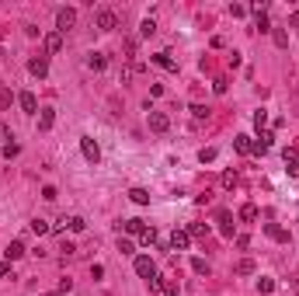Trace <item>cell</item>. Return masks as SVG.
Returning <instances> with one entry per match:
<instances>
[{
  "instance_id": "36",
  "label": "cell",
  "mask_w": 299,
  "mask_h": 296,
  "mask_svg": "<svg viewBox=\"0 0 299 296\" xmlns=\"http://www.w3.org/2000/svg\"><path fill=\"white\" fill-rule=\"evenodd\" d=\"M10 101H14V94L4 87V91H0V108H10Z\"/></svg>"
},
{
  "instance_id": "44",
  "label": "cell",
  "mask_w": 299,
  "mask_h": 296,
  "mask_svg": "<svg viewBox=\"0 0 299 296\" xmlns=\"http://www.w3.org/2000/svg\"><path fill=\"white\" fill-rule=\"evenodd\" d=\"M49 296H66V293H60V289H56V293H49Z\"/></svg>"
},
{
  "instance_id": "37",
  "label": "cell",
  "mask_w": 299,
  "mask_h": 296,
  "mask_svg": "<svg viewBox=\"0 0 299 296\" xmlns=\"http://www.w3.org/2000/svg\"><path fill=\"white\" fill-rule=\"evenodd\" d=\"M18 153H21L18 143H7V147H4V157H7V160H10V157H18Z\"/></svg>"
},
{
  "instance_id": "33",
  "label": "cell",
  "mask_w": 299,
  "mask_h": 296,
  "mask_svg": "<svg viewBox=\"0 0 299 296\" xmlns=\"http://www.w3.org/2000/svg\"><path fill=\"white\" fill-rule=\"evenodd\" d=\"M10 140H14V133H10V126H7V122H0V143L7 147Z\"/></svg>"
},
{
  "instance_id": "8",
  "label": "cell",
  "mask_w": 299,
  "mask_h": 296,
  "mask_svg": "<svg viewBox=\"0 0 299 296\" xmlns=\"http://www.w3.org/2000/svg\"><path fill=\"white\" fill-rule=\"evenodd\" d=\"M115 25H118L115 11H108V7H104V11H98V28H101V32H112Z\"/></svg>"
},
{
  "instance_id": "13",
  "label": "cell",
  "mask_w": 299,
  "mask_h": 296,
  "mask_svg": "<svg viewBox=\"0 0 299 296\" xmlns=\"http://www.w3.org/2000/svg\"><path fill=\"white\" fill-rule=\"evenodd\" d=\"M63 49V32H49L46 35V53H60Z\"/></svg>"
},
{
  "instance_id": "5",
  "label": "cell",
  "mask_w": 299,
  "mask_h": 296,
  "mask_svg": "<svg viewBox=\"0 0 299 296\" xmlns=\"http://www.w3.org/2000/svg\"><path fill=\"white\" fill-rule=\"evenodd\" d=\"M188 244H192L188 230H174V233H170V240H167V251H188Z\"/></svg>"
},
{
  "instance_id": "11",
  "label": "cell",
  "mask_w": 299,
  "mask_h": 296,
  "mask_svg": "<svg viewBox=\"0 0 299 296\" xmlns=\"http://www.w3.org/2000/svg\"><path fill=\"white\" fill-rule=\"evenodd\" d=\"M52 126H56V112H52V108H38V129L49 133Z\"/></svg>"
},
{
  "instance_id": "32",
  "label": "cell",
  "mask_w": 299,
  "mask_h": 296,
  "mask_svg": "<svg viewBox=\"0 0 299 296\" xmlns=\"http://www.w3.org/2000/svg\"><path fill=\"white\" fill-rule=\"evenodd\" d=\"M118 251H122V254H132V251H136V244H132L129 237H118Z\"/></svg>"
},
{
  "instance_id": "14",
  "label": "cell",
  "mask_w": 299,
  "mask_h": 296,
  "mask_svg": "<svg viewBox=\"0 0 299 296\" xmlns=\"http://www.w3.org/2000/svg\"><path fill=\"white\" fill-rule=\"evenodd\" d=\"M87 67H90L94 74H101V70L108 67V56H104V53H90V56H87Z\"/></svg>"
},
{
  "instance_id": "18",
  "label": "cell",
  "mask_w": 299,
  "mask_h": 296,
  "mask_svg": "<svg viewBox=\"0 0 299 296\" xmlns=\"http://www.w3.org/2000/svg\"><path fill=\"white\" fill-rule=\"evenodd\" d=\"M233 150H236V153H254V140H250V136H236V140H233Z\"/></svg>"
},
{
  "instance_id": "31",
  "label": "cell",
  "mask_w": 299,
  "mask_h": 296,
  "mask_svg": "<svg viewBox=\"0 0 299 296\" xmlns=\"http://www.w3.org/2000/svg\"><path fill=\"white\" fill-rule=\"evenodd\" d=\"M153 32H156V21H153V18H146V21H143V25H140V35H153Z\"/></svg>"
},
{
  "instance_id": "28",
  "label": "cell",
  "mask_w": 299,
  "mask_h": 296,
  "mask_svg": "<svg viewBox=\"0 0 299 296\" xmlns=\"http://www.w3.org/2000/svg\"><path fill=\"white\" fill-rule=\"evenodd\" d=\"M236 272H240V275H250V272H254V261H250V258H240V261H236Z\"/></svg>"
},
{
  "instance_id": "24",
  "label": "cell",
  "mask_w": 299,
  "mask_h": 296,
  "mask_svg": "<svg viewBox=\"0 0 299 296\" xmlns=\"http://www.w3.org/2000/svg\"><path fill=\"white\" fill-rule=\"evenodd\" d=\"M258 293H261V296L275 293V279H264V275H261V279H258Z\"/></svg>"
},
{
  "instance_id": "42",
  "label": "cell",
  "mask_w": 299,
  "mask_h": 296,
  "mask_svg": "<svg viewBox=\"0 0 299 296\" xmlns=\"http://www.w3.org/2000/svg\"><path fill=\"white\" fill-rule=\"evenodd\" d=\"M10 275V261H0V279H7Z\"/></svg>"
},
{
  "instance_id": "25",
  "label": "cell",
  "mask_w": 299,
  "mask_h": 296,
  "mask_svg": "<svg viewBox=\"0 0 299 296\" xmlns=\"http://www.w3.org/2000/svg\"><path fill=\"white\" fill-rule=\"evenodd\" d=\"M160 293L164 296H178V282H174V279H160Z\"/></svg>"
},
{
  "instance_id": "45",
  "label": "cell",
  "mask_w": 299,
  "mask_h": 296,
  "mask_svg": "<svg viewBox=\"0 0 299 296\" xmlns=\"http://www.w3.org/2000/svg\"><path fill=\"white\" fill-rule=\"evenodd\" d=\"M296 289H299V275H296Z\"/></svg>"
},
{
  "instance_id": "19",
  "label": "cell",
  "mask_w": 299,
  "mask_h": 296,
  "mask_svg": "<svg viewBox=\"0 0 299 296\" xmlns=\"http://www.w3.org/2000/svg\"><path fill=\"white\" fill-rule=\"evenodd\" d=\"M129 199H132L136 206H150V192L146 188H129Z\"/></svg>"
},
{
  "instance_id": "21",
  "label": "cell",
  "mask_w": 299,
  "mask_h": 296,
  "mask_svg": "<svg viewBox=\"0 0 299 296\" xmlns=\"http://www.w3.org/2000/svg\"><path fill=\"white\" fill-rule=\"evenodd\" d=\"M28 226H32V233H38V237H42V233H49V230H52V223H46V220H42V216H35V220L28 223Z\"/></svg>"
},
{
  "instance_id": "9",
  "label": "cell",
  "mask_w": 299,
  "mask_h": 296,
  "mask_svg": "<svg viewBox=\"0 0 299 296\" xmlns=\"http://www.w3.org/2000/svg\"><path fill=\"white\" fill-rule=\"evenodd\" d=\"M24 254H28L24 240H10V244H7V251H4V258H7V261H18V258H24Z\"/></svg>"
},
{
  "instance_id": "15",
  "label": "cell",
  "mask_w": 299,
  "mask_h": 296,
  "mask_svg": "<svg viewBox=\"0 0 299 296\" xmlns=\"http://www.w3.org/2000/svg\"><path fill=\"white\" fill-rule=\"evenodd\" d=\"M146 230H150V226L143 220H126V233H129V237H143Z\"/></svg>"
},
{
  "instance_id": "35",
  "label": "cell",
  "mask_w": 299,
  "mask_h": 296,
  "mask_svg": "<svg viewBox=\"0 0 299 296\" xmlns=\"http://www.w3.org/2000/svg\"><path fill=\"white\" fill-rule=\"evenodd\" d=\"M192 115H195V119H209V108H206V105H192Z\"/></svg>"
},
{
  "instance_id": "41",
  "label": "cell",
  "mask_w": 299,
  "mask_h": 296,
  "mask_svg": "<svg viewBox=\"0 0 299 296\" xmlns=\"http://www.w3.org/2000/svg\"><path fill=\"white\" fill-rule=\"evenodd\" d=\"M212 91H216V94H226V80H223V77H220V80L212 84Z\"/></svg>"
},
{
  "instance_id": "43",
  "label": "cell",
  "mask_w": 299,
  "mask_h": 296,
  "mask_svg": "<svg viewBox=\"0 0 299 296\" xmlns=\"http://www.w3.org/2000/svg\"><path fill=\"white\" fill-rule=\"evenodd\" d=\"M289 25H292V28H299V11L292 14V18H289Z\"/></svg>"
},
{
  "instance_id": "29",
  "label": "cell",
  "mask_w": 299,
  "mask_h": 296,
  "mask_svg": "<svg viewBox=\"0 0 299 296\" xmlns=\"http://www.w3.org/2000/svg\"><path fill=\"white\" fill-rule=\"evenodd\" d=\"M198 160H202V164L216 160V147H202V150H198Z\"/></svg>"
},
{
  "instance_id": "7",
  "label": "cell",
  "mask_w": 299,
  "mask_h": 296,
  "mask_svg": "<svg viewBox=\"0 0 299 296\" xmlns=\"http://www.w3.org/2000/svg\"><path fill=\"white\" fill-rule=\"evenodd\" d=\"M28 74L46 77V74H49V56H42V53H38V56H32V60H28Z\"/></svg>"
},
{
  "instance_id": "26",
  "label": "cell",
  "mask_w": 299,
  "mask_h": 296,
  "mask_svg": "<svg viewBox=\"0 0 299 296\" xmlns=\"http://www.w3.org/2000/svg\"><path fill=\"white\" fill-rule=\"evenodd\" d=\"M264 126H268V112H264V108H258V112H254V129L261 133Z\"/></svg>"
},
{
  "instance_id": "3",
  "label": "cell",
  "mask_w": 299,
  "mask_h": 296,
  "mask_svg": "<svg viewBox=\"0 0 299 296\" xmlns=\"http://www.w3.org/2000/svg\"><path fill=\"white\" fill-rule=\"evenodd\" d=\"M136 275H140V279H146V282L156 279V265H153V258H146V254H140V258H136Z\"/></svg>"
},
{
  "instance_id": "20",
  "label": "cell",
  "mask_w": 299,
  "mask_h": 296,
  "mask_svg": "<svg viewBox=\"0 0 299 296\" xmlns=\"http://www.w3.org/2000/svg\"><path fill=\"white\" fill-rule=\"evenodd\" d=\"M240 220H244V223H254V220H258V206H254V202L240 206Z\"/></svg>"
},
{
  "instance_id": "6",
  "label": "cell",
  "mask_w": 299,
  "mask_h": 296,
  "mask_svg": "<svg viewBox=\"0 0 299 296\" xmlns=\"http://www.w3.org/2000/svg\"><path fill=\"white\" fill-rule=\"evenodd\" d=\"M18 105H21L24 115H35V112H38V98H35L32 91H21V94H18Z\"/></svg>"
},
{
  "instance_id": "10",
  "label": "cell",
  "mask_w": 299,
  "mask_h": 296,
  "mask_svg": "<svg viewBox=\"0 0 299 296\" xmlns=\"http://www.w3.org/2000/svg\"><path fill=\"white\" fill-rule=\"evenodd\" d=\"M272 143H275V133H272V129H261V133H258V140H254V153H264Z\"/></svg>"
},
{
  "instance_id": "12",
  "label": "cell",
  "mask_w": 299,
  "mask_h": 296,
  "mask_svg": "<svg viewBox=\"0 0 299 296\" xmlns=\"http://www.w3.org/2000/svg\"><path fill=\"white\" fill-rule=\"evenodd\" d=\"M153 63H156L160 70H170V74L178 70V63H174V56H170L167 49H164V53H156V56H153Z\"/></svg>"
},
{
  "instance_id": "23",
  "label": "cell",
  "mask_w": 299,
  "mask_h": 296,
  "mask_svg": "<svg viewBox=\"0 0 299 296\" xmlns=\"http://www.w3.org/2000/svg\"><path fill=\"white\" fill-rule=\"evenodd\" d=\"M188 237H209V223H192L188 226Z\"/></svg>"
},
{
  "instance_id": "4",
  "label": "cell",
  "mask_w": 299,
  "mask_h": 296,
  "mask_svg": "<svg viewBox=\"0 0 299 296\" xmlns=\"http://www.w3.org/2000/svg\"><path fill=\"white\" fill-rule=\"evenodd\" d=\"M146 119H150V129H153V133H167V129H170V119H167V112H156V108H150Z\"/></svg>"
},
{
  "instance_id": "39",
  "label": "cell",
  "mask_w": 299,
  "mask_h": 296,
  "mask_svg": "<svg viewBox=\"0 0 299 296\" xmlns=\"http://www.w3.org/2000/svg\"><path fill=\"white\" fill-rule=\"evenodd\" d=\"M56 195H60V192H56V188H52V185H46V188H42V199H49V202H52V199H56Z\"/></svg>"
},
{
  "instance_id": "40",
  "label": "cell",
  "mask_w": 299,
  "mask_h": 296,
  "mask_svg": "<svg viewBox=\"0 0 299 296\" xmlns=\"http://www.w3.org/2000/svg\"><path fill=\"white\" fill-rule=\"evenodd\" d=\"M230 14H233V18H240V14H247V7H244V4H233V7H230Z\"/></svg>"
},
{
  "instance_id": "17",
  "label": "cell",
  "mask_w": 299,
  "mask_h": 296,
  "mask_svg": "<svg viewBox=\"0 0 299 296\" xmlns=\"http://www.w3.org/2000/svg\"><path fill=\"white\" fill-rule=\"evenodd\" d=\"M216 220H220V230H223V237H233V216H230L226 209H220V216H216Z\"/></svg>"
},
{
  "instance_id": "34",
  "label": "cell",
  "mask_w": 299,
  "mask_h": 296,
  "mask_svg": "<svg viewBox=\"0 0 299 296\" xmlns=\"http://www.w3.org/2000/svg\"><path fill=\"white\" fill-rule=\"evenodd\" d=\"M60 254H63V261H66V258H74V254H76V244H70V240H63Z\"/></svg>"
},
{
  "instance_id": "27",
  "label": "cell",
  "mask_w": 299,
  "mask_h": 296,
  "mask_svg": "<svg viewBox=\"0 0 299 296\" xmlns=\"http://www.w3.org/2000/svg\"><path fill=\"white\" fill-rule=\"evenodd\" d=\"M192 268H195L198 275H209V261H206V258H192Z\"/></svg>"
},
{
  "instance_id": "1",
  "label": "cell",
  "mask_w": 299,
  "mask_h": 296,
  "mask_svg": "<svg viewBox=\"0 0 299 296\" xmlns=\"http://www.w3.org/2000/svg\"><path fill=\"white\" fill-rule=\"evenodd\" d=\"M74 25H76V11H74V7H60V11H56V32L66 35Z\"/></svg>"
},
{
  "instance_id": "2",
  "label": "cell",
  "mask_w": 299,
  "mask_h": 296,
  "mask_svg": "<svg viewBox=\"0 0 299 296\" xmlns=\"http://www.w3.org/2000/svg\"><path fill=\"white\" fill-rule=\"evenodd\" d=\"M80 153H84L87 164H98V160H101V147H98L90 136H80Z\"/></svg>"
},
{
  "instance_id": "38",
  "label": "cell",
  "mask_w": 299,
  "mask_h": 296,
  "mask_svg": "<svg viewBox=\"0 0 299 296\" xmlns=\"http://www.w3.org/2000/svg\"><path fill=\"white\" fill-rule=\"evenodd\" d=\"M140 240H143V244H146V247H150V244H156V230H153V226H150V230H146V233H143V237H140Z\"/></svg>"
},
{
  "instance_id": "30",
  "label": "cell",
  "mask_w": 299,
  "mask_h": 296,
  "mask_svg": "<svg viewBox=\"0 0 299 296\" xmlns=\"http://www.w3.org/2000/svg\"><path fill=\"white\" fill-rule=\"evenodd\" d=\"M236 171H223V188H236Z\"/></svg>"
},
{
  "instance_id": "16",
  "label": "cell",
  "mask_w": 299,
  "mask_h": 296,
  "mask_svg": "<svg viewBox=\"0 0 299 296\" xmlns=\"http://www.w3.org/2000/svg\"><path fill=\"white\" fill-rule=\"evenodd\" d=\"M264 233H268V237H275V240H282V244L289 240V230H282L278 223H264Z\"/></svg>"
},
{
  "instance_id": "22",
  "label": "cell",
  "mask_w": 299,
  "mask_h": 296,
  "mask_svg": "<svg viewBox=\"0 0 299 296\" xmlns=\"http://www.w3.org/2000/svg\"><path fill=\"white\" fill-rule=\"evenodd\" d=\"M272 39H275V46H278V49H286V46H289V32H286V28H272Z\"/></svg>"
}]
</instances>
